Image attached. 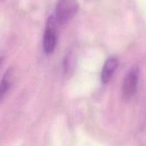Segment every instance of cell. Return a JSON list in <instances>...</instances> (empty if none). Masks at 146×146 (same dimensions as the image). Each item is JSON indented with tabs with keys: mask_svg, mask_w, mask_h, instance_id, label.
Wrapping results in <instances>:
<instances>
[{
	"mask_svg": "<svg viewBox=\"0 0 146 146\" xmlns=\"http://www.w3.org/2000/svg\"><path fill=\"white\" fill-rule=\"evenodd\" d=\"M78 11L76 0H58L56 7V19L59 24L69 21Z\"/></svg>",
	"mask_w": 146,
	"mask_h": 146,
	"instance_id": "cell-1",
	"label": "cell"
},
{
	"mask_svg": "<svg viewBox=\"0 0 146 146\" xmlns=\"http://www.w3.org/2000/svg\"><path fill=\"white\" fill-rule=\"evenodd\" d=\"M139 80V69L137 67L131 68L125 77L122 87L123 98L125 101H130L137 91Z\"/></svg>",
	"mask_w": 146,
	"mask_h": 146,
	"instance_id": "cell-2",
	"label": "cell"
},
{
	"mask_svg": "<svg viewBox=\"0 0 146 146\" xmlns=\"http://www.w3.org/2000/svg\"><path fill=\"white\" fill-rule=\"evenodd\" d=\"M56 19L53 17H49L47 22L46 29L44 31L43 47L44 51L47 54H52L56 46L57 34L56 29Z\"/></svg>",
	"mask_w": 146,
	"mask_h": 146,
	"instance_id": "cell-3",
	"label": "cell"
},
{
	"mask_svg": "<svg viewBox=\"0 0 146 146\" xmlns=\"http://www.w3.org/2000/svg\"><path fill=\"white\" fill-rule=\"evenodd\" d=\"M118 66V60L115 57L109 58L104 64L101 71V81L106 84L111 81Z\"/></svg>",
	"mask_w": 146,
	"mask_h": 146,
	"instance_id": "cell-4",
	"label": "cell"
},
{
	"mask_svg": "<svg viewBox=\"0 0 146 146\" xmlns=\"http://www.w3.org/2000/svg\"><path fill=\"white\" fill-rule=\"evenodd\" d=\"M63 66H64V71L65 75L69 76L71 74H73L74 67H75V58H74V54L71 52H68L65 56Z\"/></svg>",
	"mask_w": 146,
	"mask_h": 146,
	"instance_id": "cell-5",
	"label": "cell"
},
{
	"mask_svg": "<svg viewBox=\"0 0 146 146\" xmlns=\"http://www.w3.org/2000/svg\"><path fill=\"white\" fill-rule=\"evenodd\" d=\"M11 71H7V72L5 73V74H4L2 80H1V92H0V95H1V100L3 99L4 96L7 93L8 90L9 89L10 86H11Z\"/></svg>",
	"mask_w": 146,
	"mask_h": 146,
	"instance_id": "cell-6",
	"label": "cell"
}]
</instances>
